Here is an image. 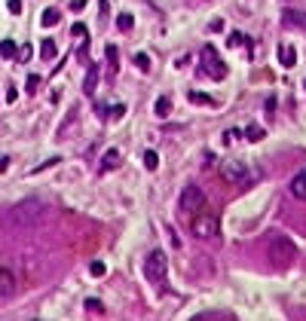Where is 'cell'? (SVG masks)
Instances as JSON below:
<instances>
[{"label": "cell", "mask_w": 306, "mask_h": 321, "mask_svg": "<svg viewBox=\"0 0 306 321\" xmlns=\"http://www.w3.org/2000/svg\"><path fill=\"white\" fill-rule=\"evenodd\" d=\"M117 28H120V31H132V28H135V19H132V13H122V16L117 19Z\"/></svg>", "instance_id": "cell-22"}, {"label": "cell", "mask_w": 306, "mask_h": 321, "mask_svg": "<svg viewBox=\"0 0 306 321\" xmlns=\"http://www.w3.org/2000/svg\"><path fill=\"white\" fill-rule=\"evenodd\" d=\"M6 165H9V159H6V156H0V168H6Z\"/></svg>", "instance_id": "cell-34"}, {"label": "cell", "mask_w": 306, "mask_h": 321, "mask_svg": "<svg viewBox=\"0 0 306 321\" xmlns=\"http://www.w3.org/2000/svg\"><path fill=\"white\" fill-rule=\"evenodd\" d=\"M178 205H181V211H187V214H199L202 208H205V193H202L196 183H190V187L181 190Z\"/></svg>", "instance_id": "cell-4"}, {"label": "cell", "mask_w": 306, "mask_h": 321, "mask_svg": "<svg viewBox=\"0 0 306 321\" xmlns=\"http://www.w3.org/2000/svg\"><path fill=\"white\" fill-rule=\"evenodd\" d=\"M122 165V153L117 150V147H110V150L101 156V171H113V168H120Z\"/></svg>", "instance_id": "cell-9"}, {"label": "cell", "mask_w": 306, "mask_h": 321, "mask_svg": "<svg viewBox=\"0 0 306 321\" xmlns=\"http://www.w3.org/2000/svg\"><path fill=\"white\" fill-rule=\"evenodd\" d=\"M43 221H46V205L37 199H25L6 211V226H13V229H34Z\"/></svg>", "instance_id": "cell-1"}, {"label": "cell", "mask_w": 306, "mask_h": 321, "mask_svg": "<svg viewBox=\"0 0 306 321\" xmlns=\"http://www.w3.org/2000/svg\"><path fill=\"white\" fill-rule=\"evenodd\" d=\"M40 25L43 28H52V25H59V9H43V16H40Z\"/></svg>", "instance_id": "cell-15"}, {"label": "cell", "mask_w": 306, "mask_h": 321, "mask_svg": "<svg viewBox=\"0 0 306 321\" xmlns=\"http://www.w3.org/2000/svg\"><path fill=\"white\" fill-rule=\"evenodd\" d=\"M31 55H34V46H28V43H25V46H21V49L16 52V61H28Z\"/></svg>", "instance_id": "cell-28"}, {"label": "cell", "mask_w": 306, "mask_h": 321, "mask_svg": "<svg viewBox=\"0 0 306 321\" xmlns=\"http://www.w3.org/2000/svg\"><path fill=\"white\" fill-rule=\"evenodd\" d=\"M98 89V64H89L86 67V80H83V92L86 95H95Z\"/></svg>", "instance_id": "cell-12"}, {"label": "cell", "mask_w": 306, "mask_h": 321, "mask_svg": "<svg viewBox=\"0 0 306 321\" xmlns=\"http://www.w3.org/2000/svg\"><path fill=\"white\" fill-rule=\"evenodd\" d=\"M153 113H156V117H160V120H165L168 117V113H172V98H156V104H153Z\"/></svg>", "instance_id": "cell-14"}, {"label": "cell", "mask_w": 306, "mask_h": 321, "mask_svg": "<svg viewBox=\"0 0 306 321\" xmlns=\"http://www.w3.org/2000/svg\"><path fill=\"white\" fill-rule=\"evenodd\" d=\"M16 98H19V89L9 86V89H6V101H16Z\"/></svg>", "instance_id": "cell-32"}, {"label": "cell", "mask_w": 306, "mask_h": 321, "mask_svg": "<svg viewBox=\"0 0 306 321\" xmlns=\"http://www.w3.org/2000/svg\"><path fill=\"white\" fill-rule=\"evenodd\" d=\"M202 71H205L211 80H224L226 77V64L218 59L214 46H205V49H202Z\"/></svg>", "instance_id": "cell-5"}, {"label": "cell", "mask_w": 306, "mask_h": 321, "mask_svg": "<svg viewBox=\"0 0 306 321\" xmlns=\"http://www.w3.org/2000/svg\"><path fill=\"white\" fill-rule=\"evenodd\" d=\"M218 217L214 214H196V221H193V233L199 236V239H214L218 236Z\"/></svg>", "instance_id": "cell-7"}, {"label": "cell", "mask_w": 306, "mask_h": 321, "mask_svg": "<svg viewBox=\"0 0 306 321\" xmlns=\"http://www.w3.org/2000/svg\"><path fill=\"white\" fill-rule=\"evenodd\" d=\"M89 272H92L95 279H98V275H104V272H107V266H104L101 260H92V263H89Z\"/></svg>", "instance_id": "cell-29"}, {"label": "cell", "mask_w": 306, "mask_h": 321, "mask_svg": "<svg viewBox=\"0 0 306 321\" xmlns=\"http://www.w3.org/2000/svg\"><path fill=\"white\" fill-rule=\"evenodd\" d=\"M279 64L282 67H294V64H297V49L288 46V43H282L279 46Z\"/></svg>", "instance_id": "cell-11"}, {"label": "cell", "mask_w": 306, "mask_h": 321, "mask_svg": "<svg viewBox=\"0 0 306 321\" xmlns=\"http://www.w3.org/2000/svg\"><path fill=\"white\" fill-rule=\"evenodd\" d=\"M264 129H260V125H248V129H245V138H248V141H264Z\"/></svg>", "instance_id": "cell-21"}, {"label": "cell", "mask_w": 306, "mask_h": 321, "mask_svg": "<svg viewBox=\"0 0 306 321\" xmlns=\"http://www.w3.org/2000/svg\"><path fill=\"white\" fill-rule=\"evenodd\" d=\"M202 321H211V318H224V321H233V312H202Z\"/></svg>", "instance_id": "cell-25"}, {"label": "cell", "mask_w": 306, "mask_h": 321, "mask_svg": "<svg viewBox=\"0 0 306 321\" xmlns=\"http://www.w3.org/2000/svg\"><path fill=\"white\" fill-rule=\"evenodd\" d=\"M132 61H135V67H138L141 74H147V71H150V55H147V52H138Z\"/></svg>", "instance_id": "cell-19"}, {"label": "cell", "mask_w": 306, "mask_h": 321, "mask_svg": "<svg viewBox=\"0 0 306 321\" xmlns=\"http://www.w3.org/2000/svg\"><path fill=\"white\" fill-rule=\"evenodd\" d=\"M9 13H13V16H21V0H9Z\"/></svg>", "instance_id": "cell-31"}, {"label": "cell", "mask_w": 306, "mask_h": 321, "mask_svg": "<svg viewBox=\"0 0 306 321\" xmlns=\"http://www.w3.org/2000/svg\"><path fill=\"white\" fill-rule=\"evenodd\" d=\"M291 193H294L297 199H303V202H306V168L294 175V181H291Z\"/></svg>", "instance_id": "cell-13"}, {"label": "cell", "mask_w": 306, "mask_h": 321, "mask_svg": "<svg viewBox=\"0 0 306 321\" xmlns=\"http://www.w3.org/2000/svg\"><path fill=\"white\" fill-rule=\"evenodd\" d=\"M110 117H113V120H122V117H126V104H113Z\"/></svg>", "instance_id": "cell-30"}, {"label": "cell", "mask_w": 306, "mask_h": 321, "mask_svg": "<svg viewBox=\"0 0 306 321\" xmlns=\"http://www.w3.org/2000/svg\"><path fill=\"white\" fill-rule=\"evenodd\" d=\"M282 25H288V28H306V9H285V13H282Z\"/></svg>", "instance_id": "cell-8"}, {"label": "cell", "mask_w": 306, "mask_h": 321, "mask_svg": "<svg viewBox=\"0 0 306 321\" xmlns=\"http://www.w3.org/2000/svg\"><path fill=\"white\" fill-rule=\"evenodd\" d=\"M165 272H168V257H165V251H150L144 260V275L150 279L153 284H163L165 281Z\"/></svg>", "instance_id": "cell-3"}, {"label": "cell", "mask_w": 306, "mask_h": 321, "mask_svg": "<svg viewBox=\"0 0 306 321\" xmlns=\"http://www.w3.org/2000/svg\"><path fill=\"white\" fill-rule=\"evenodd\" d=\"M40 55H43L46 61H52V59H55V40H52V37H46V40L40 43Z\"/></svg>", "instance_id": "cell-17"}, {"label": "cell", "mask_w": 306, "mask_h": 321, "mask_svg": "<svg viewBox=\"0 0 306 321\" xmlns=\"http://www.w3.org/2000/svg\"><path fill=\"white\" fill-rule=\"evenodd\" d=\"M16 291V279H13V272L0 266V300H6L9 294Z\"/></svg>", "instance_id": "cell-10"}, {"label": "cell", "mask_w": 306, "mask_h": 321, "mask_svg": "<svg viewBox=\"0 0 306 321\" xmlns=\"http://www.w3.org/2000/svg\"><path fill=\"white\" fill-rule=\"evenodd\" d=\"M107 61H110V71L117 74V67H120V59H117V46H107Z\"/></svg>", "instance_id": "cell-27"}, {"label": "cell", "mask_w": 306, "mask_h": 321, "mask_svg": "<svg viewBox=\"0 0 306 321\" xmlns=\"http://www.w3.org/2000/svg\"><path fill=\"white\" fill-rule=\"evenodd\" d=\"M221 178L224 181H230V183H242V181H248V165L242 162V159H224L221 162Z\"/></svg>", "instance_id": "cell-6"}, {"label": "cell", "mask_w": 306, "mask_h": 321, "mask_svg": "<svg viewBox=\"0 0 306 321\" xmlns=\"http://www.w3.org/2000/svg\"><path fill=\"white\" fill-rule=\"evenodd\" d=\"M40 83H43V80H40L37 74H34V77H28V80H25V92H28V95H34V92L40 89Z\"/></svg>", "instance_id": "cell-24"}, {"label": "cell", "mask_w": 306, "mask_h": 321, "mask_svg": "<svg viewBox=\"0 0 306 321\" xmlns=\"http://www.w3.org/2000/svg\"><path fill=\"white\" fill-rule=\"evenodd\" d=\"M294 254H297V248H294L291 239H285V236L269 239V263H273V266L288 269L291 263H294Z\"/></svg>", "instance_id": "cell-2"}, {"label": "cell", "mask_w": 306, "mask_h": 321, "mask_svg": "<svg viewBox=\"0 0 306 321\" xmlns=\"http://www.w3.org/2000/svg\"><path fill=\"white\" fill-rule=\"evenodd\" d=\"M226 43H230V46H242V43H248V37H245L242 31H233L230 37H226Z\"/></svg>", "instance_id": "cell-26"}, {"label": "cell", "mask_w": 306, "mask_h": 321, "mask_svg": "<svg viewBox=\"0 0 306 321\" xmlns=\"http://www.w3.org/2000/svg\"><path fill=\"white\" fill-rule=\"evenodd\" d=\"M16 43L13 40H0V59H16Z\"/></svg>", "instance_id": "cell-18"}, {"label": "cell", "mask_w": 306, "mask_h": 321, "mask_svg": "<svg viewBox=\"0 0 306 321\" xmlns=\"http://www.w3.org/2000/svg\"><path fill=\"white\" fill-rule=\"evenodd\" d=\"M71 34H74V37H86V28H83V25H74Z\"/></svg>", "instance_id": "cell-33"}, {"label": "cell", "mask_w": 306, "mask_h": 321, "mask_svg": "<svg viewBox=\"0 0 306 321\" xmlns=\"http://www.w3.org/2000/svg\"><path fill=\"white\" fill-rule=\"evenodd\" d=\"M86 309L92 315H104V306H101V300H95V297H89V300H86Z\"/></svg>", "instance_id": "cell-23"}, {"label": "cell", "mask_w": 306, "mask_h": 321, "mask_svg": "<svg viewBox=\"0 0 306 321\" xmlns=\"http://www.w3.org/2000/svg\"><path fill=\"white\" fill-rule=\"evenodd\" d=\"M156 165H160V156H156V150H147V153H144V168H147V171H156Z\"/></svg>", "instance_id": "cell-20"}, {"label": "cell", "mask_w": 306, "mask_h": 321, "mask_svg": "<svg viewBox=\"0 0 306 321\" xmlns=\"http://www.w3.org/2000/svg\"><path fill=\"white\" fill-rule=\"evenodd\" d=\"M190 101H193V104H205V107L218 104V101H214L211 95H205V92H190Z\"/></svg>", "instance_id": "cell-16"}]
</instances>
